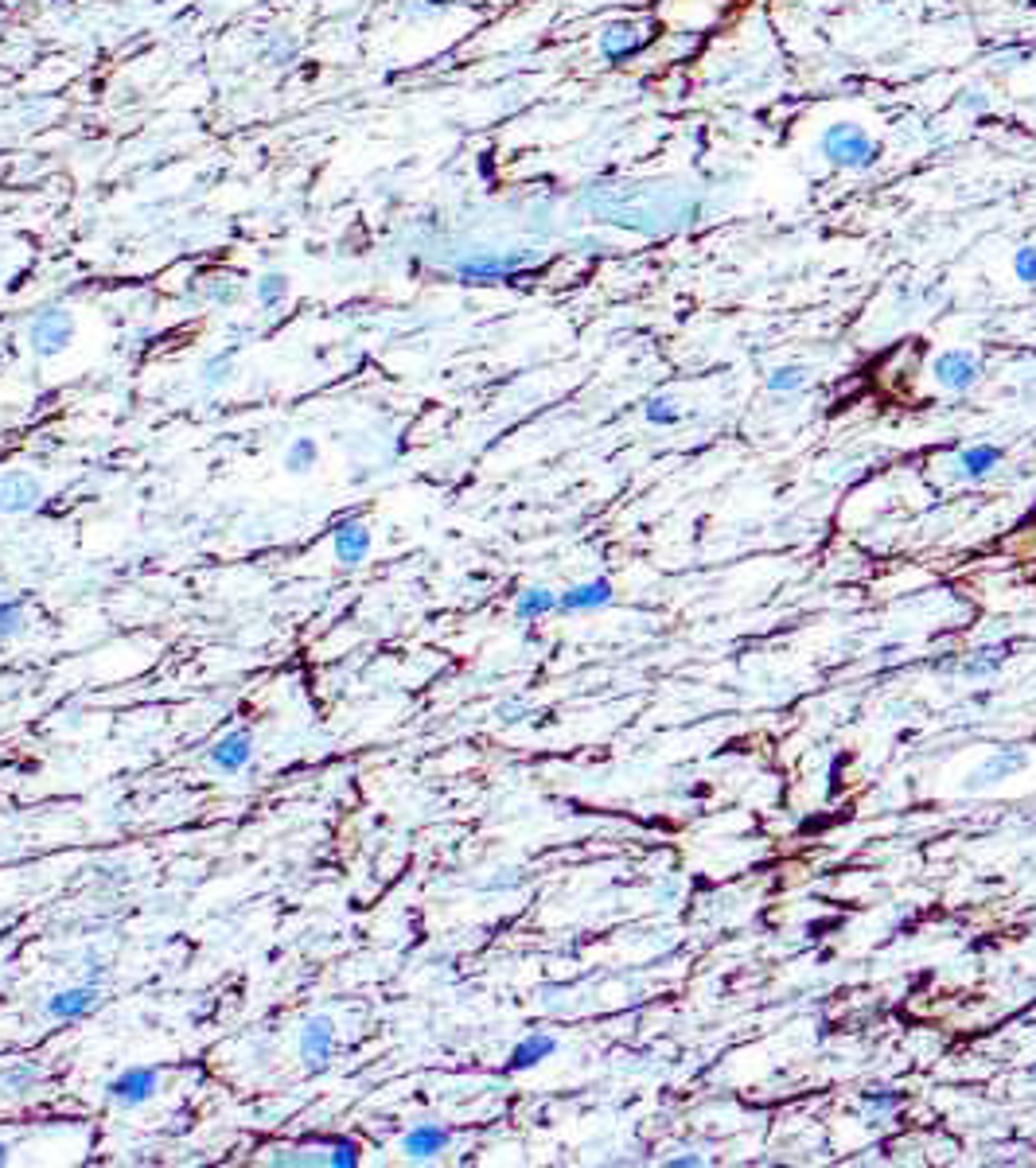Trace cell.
Returning a JSON list of instances; mask_svg holds the SVG:
<instances>
[{
    "instance_id": "1",
    "label": "cell",
    "mask_w": 1036,
    "mask_h": 1168,
    "mask_svg": "<svg viewBox=\"0 0 1036 1168\" xmlns=\"http://www.w3.org/2000/svg\"><path fill=\"white\" fill-rule=\"evenodd\" d=\"M818 152L826 164H834L842 172H869L877 168L881 160V145L869 137L857 121H831L818 133Z\"/></svg>"
},
{
    "instance_id": "2",
    "label": "cell",
    "mask_w": 1036,
    "mask_h": 1168,
    "mask_svg": "<svg viewBox=\"0 0 1036 1168\" xmlns=\"http://www.w3.org/2000/svg\"><path fill=\"white\" fill-rule=\"evenodd\" d=\"M74 316L67 308H51V312H39L28 327V340H31V351L39 359H51L59 351H67V343L74 340Z\"/></svg>"
},
{
    "instance_id": "3",
    "label": "cell",
    "mask_w": 1036,
    "mask_h": 1168,
    "mask_svg": "<svg viewBox=\"0 0 1036 1168\" xmlns=\"http://www.w3.org/2000/svg\"><path fill=\"white\" fill-rule=\"evenodd\" d=\"M931 374H935V382H939L943 390H955V394H963V390H970V386L982 379V362H978V355H974V351L955 347V351H943V355H935Z\"/></svg>"
},
{
    "instance_id": "4",
    "label": "cell",
    "mask_w": 1036,
    "mask_h": 1168,
    "mask_svg": "<svg viewBox=\"0 0 1036 1168\" xmlns=\"http://www.w3.org/2000/svg\"><path fill=\"white\" fill-rule=\"evenodd\" d=\"M156 1087H160V1071L156 1067H126L117 1079H109L106 1095L117 1106H141V1102H148L156 1095Z\"/></svg>"
},
{
    "instance_id": "5",
    "label": "cell",
    "mask_w": 1036,
    "mask_h": 1168,
    "mask_svg": "<svg viewBox=\"0 0 1036 1168\" xmlns=\"http://www.w3.org/2000/svg\"><path fill=\"white\" fill-rule=\"evenodd\" d=\"M44 487L28 472H5L0 476V515H28L39 507Z\"/></svg>"
},
{
    "instance_id": "6",
    "label": "cell",
    "mask_w": 1036,
    "mask_h": 1168,
    "mask_svg": "<svg viewBox=\"0 0 1036 1168\" xmlns=\"http://www.w3.org/2000/svg\"><path fill=\"white\" fill-rule=\"evenodd\" d=\"M331 1048H336V1024L331 1017H312L301 1028V1056L308 1071H323L331 1060Z\"/></svg>"
},
{
    "instance_id": "7",
    "label": "cell",
    "mask_w": 1036,
    "mask_h": 1168,
    "mask_svg": "<svg viewBox=\"0 0 1036 1168\" xmlns=\"http://www.w3.org/2000/svg\"><path fill=\"white\" fill-rule=\"evenodd\" d=\"M250 760H254V736H250V729H234L223 740H215V748H211V764L219 771H242Z\"/></svg>"
},
{
    "instance_id": "8",
    "label": "cell",
    "mask_w": 1036,
    "mask_h": 1168,
    "mask_svg": "<svg viewBox=\"0 0 1036 1168\" xmlns=\"http://www.w3.org/2000/svg\"><path fill=\"white\" fill-rule=\"evenodd\" d=\"M643 44H647V35H643L639 24H608V28L600 31V55H604L608 63L632 59Z\"/></svg>"
},
{
    "instance_id": "9",
    "label": "cell",
    "mask_w": 1036,
    "mask_h": 1168,
    "mask_svg": "<svg viewBox=\"0 0 1036 1168\" xmlns=\"http://www.w3.org/2000/svg\"><path fill=\"white\" fill-rule=\"evenodd\" d=\"M448 1141H452V1134L444 1130V1125L421 1121V1125H413V1130L401 1138V1153H405L409 1160H433L437 1153L448 1149Z\"/></svg>"
},
{
    "instance_id": "10",
    "label": "cell",
    "mask_w": 1036,
    "mask_h": 1168,
    "mask_svg": "<svg viewBox=\"0 0 1036 1168\" xmlns=\"http://www.w3.org/2000/svg\"><path fill=\"white\" fill-rule=\"evenodd\" d=\"M98 1009V985H74V989H63L48 1001V1013L59 1017V1021H78Z\"/></svg>"
},
{
    "instance_id": "11",
    "label": "cell",
    "mask_w": 1036,
    "mask_h": 1168,
    "mask_svg": "<svg viewBox=\"0 0 1036 1168\" xmlns=\"http://www.w3.org/2000/svg\"><path fill=\"white\" fill-rule=\"evenodd\" d=\"M336 561H343V565H359V561H366V554H370V526H362V522H340L336 526Z\"/></svg>"
},
{
    "instance_id": "12",
    "label": "cell",
    "mask_w": 1036,
    "mask_h": 1168,
    "mask_svg": "<svg viewBox=\"0 0 1036 1168\" xmlns=\"http://www.w3.org/2000/svg\"><path fill=\"white\" fill-rule=\"evenodd\" d=\"M518 265H522V254H507V258H499V254H479V258L460 262V277H464V281H503V277H511Z\"/></svg>"
},
{
    "instance_id": "13",
    "label": "cell",
    "mask_w": 1036,
    "mask_h": 1168,
    "mask_svg": "<svg viewBox=\"0 0 1036 1168\" xmlns=\"http://www.w3.org/2000/svg\"><path fill=\"white\" fill-rule=\"evenodd\" d=\"M608 600H612V584H608L604 576H596V580H589V584H577V589L561 593V596H557V608H561V612H589V608H604Z\"/></svg>"
},
{
    "instance_id": "14",
    "label": "cell",
    "mask_w": 1036,
    "mask_h": 1168,
    "mask_svg": "<svg viewBox=\"0 0 1036 1168\" xmlns=\"http://www.w3.org/2000/svg\"><path fill=\"white\" fill-rule=\"evenodd\" d=\"M557 1052V1040L554 1036H546V1032H534V1036H526L522 1044H515V1052H511V1071H526V1067H538L542 1060H550Z\"/></svg>"
},
{
    "instance_id": "15",
    "label": "cell",
    "mask_w": 1036,
    "mask_h": 1168,
    "mask_svg": "<svg viewBox=\"0 0 1036 1168\" xmlns=\"http://www.w3.org/2000/svg\"><path fill=\"white\" fill-rule=\"evenodd\" d=\"M959 464H963V476L982 479V476H989L993 468L1002 464V448L998 444H974V448H967L959 456Z\"/></svg>"
},
{
    "instance_id": "16",
    "label": "cell",
    "mask_w": 1036,
    "mask_h": 1168,
    "mask_svg": "<svg viewBox=\"0 0 1036 1168\" xmlns=\"http://www.w3.org/2000/svg\"><path fill=\"white\" fill-rule=\"evenodd\" d=\"M39 1079H44V1067L31 1063V1060H16V1063H9V1067H0V1082H5V1087H9L12 1095L31 1091Z\"/></svg>"
},
{
    "instance_id": "17",
    "label": "cell",
    "mask_w": 1036,
    "mask_h": 1168,
    "mask_svg": "<svg viewBox=\"0 0 1036 1168\" xmlns=\"http://www.w3.org/2000/svg\"><path fill=\"white\" fill-rule=\"evenodd\" d=\"M316 456H320L316 440H312V437H297L293 444L284 448V468L293 472V476H304V472L316 464Z\"/></svg>"
},
{
    "instance_id": "18",
    "label": "cell",
    "mask_w": 1036,
    "mask_h": 1168,
    "mask_svg": "<svg viewBox=\"0 0 1036 1168\" xmlns=\"http://www.w3.org/2000/svg\"><path fill=\"white\" fill-rule=\"evenodd\" d=\"M254 292H258V304H262V308H277V304L288 297V277L277 273V269H269V273L258 277Z\"/></svg>"
},
{
    "instance_id": "19",
    "label": "cell",
    "mask_w": 1036,
    "mask_h": 1168,
    "mask_svg": "<svg viewBox=\"0 0 1036 1168\" xmlns=\"http://www.w3.org/2000/svg\"><path fill=\"white\" fill-rule=\"evenodd\" d=\"M557 608V596L550 593V589H526L522 596H518V604H515V615L518 619H534V615H546V612H554Z\"/></svg>"
},
{
    "instance_id": "20",
    "label": "cell",
    "mask_w": 1036,
    "mask_h": 1168,
    "mask_svg": "<svg viewBox=\"0 0 1036 1168\" xmlns=\"http://www.w3.org/2000/svg\"><path fill=\"white\" fill-rule=\"evenodd\" d=\"M803 386H807L803 366H775V370L768 374V390H772V394H795V390H803Z\"/></svg>"
},
{
    "instance_id": "21",
    "label": "cell",
    "mask_w": 1036,
    "mask_h": 1168,
    "mask_svg": "<svg viewBox=\"0 0 1036 1168\" xmlns=\"http://www.w3.org/2000/svg\"><path fill=\"white\" fill-rule=\"evenodd\" d=\"M230 374H234V351H219L215 359L203 362V382L206 386H223Z\"/></svg>"
},
{
    "instance_id": "22",
    "label": "cell",
    "mask_w": 1036,
    "mask_h": 1168,
    "mask_svg": "<svg viewBox=\"0 0 1036 1168\" xmlns=\"http://www.w3.org/2000/svg\"><path fill=\"white\" fill-rule=\"evenodd\" d=\"M24 632V604L20 600H5L0 604V639H12Z\"/></svg>"
},
{
    "instance_id": "23",
    "label": "cell",
    "mask_w": 1036,
    "mask_h": 1168,
    "mask_svg": "<svg viewBox=\"0 0 1036 1168\" xmlns=\"http://www.w3.org/2000/svg\"><path fill=\"white\" fill-rule=\"evenodd\" d=\"M643 413H647V421H651V425H678V421H682V413L674 409V401H671V398H651Z\"/></svg>"
},
{
    "instance_id": "24",
    "label": "cell",
    "mask_w": 1036,
    "mask_h": 1168,
    "mask_svg": "<svg viewBox=\"0 0 1036 1168\" xmlns=\"http://www.w3.org/2000/svg\"><path fill=\"white\" fill-rule=\"evenodd\" d=\"M265 63H293V55H297V39H288V35H269L265 39Z\"/></svg>"
},
{
    "instance_id": "25",
    "label": "cell",
    "mask_w": 1036,
    "mask_h": 1168,
    "mask_svg": "<svg viewBox=\"0 0 1036 1168\" xmlns=\"http://www.w3.org/2000/svg\"><path fill=\"white\" fill-rule=\"evenodd\" d=\"M1013 273L1025 284H1036V245H1021L1013 254Z\"/></svg>"
},
{
    "instance_id": "26",
    "label": "cell",
    "mask_w": 1036,
    "mask_h": 1168,
    "mask_svg": "<svg viewBox=\"0 0 1036 1168\" xmlns=\"http://www.w3.org/2000/svg\"><path fill=\"white\" fill-rule=\"evenodd\" d=\"M327 1164H336V1168H355V1164H359V1145H355V1141H331Z\"/></svg>"
},
{
    "instance_id": "27",
    "label": "cell",
    "mask_w": 1036,
    "mask_h": 1168,
    "mask_svg": "<svg viewBox=\"0 0 1036 1168\" xmlns=\"http://www.w3.org/2000/svg\"><path fill=\"white\" fill-rule=\"evenodd\" d=\"M1017 768H1025V752H1013L1009 760H1006V756H993V760L986 764L982 779H986V775H1009V771H1017Z\"/></svg>"
},
{
    "instance_id": "28",
    "label": "cell",
    "mask_w": 1036,
    "mask_h": 1168,
    "mask_svg": "<svg viewBox=\"0 0 1036 1168\" xmlns=\"http://www.w3.org/2000/svg\"><path fill=\"white\" fill-rule=\"evenodd\" d=\"M865 1102L873 1106V1110H892L896 1102H900V1095H865Z\"/></svg>"
},
{
    "instance_id": "29",
    "label": "cell",
    "mask_w": 1036,
    "mask_h": 1168,
    "mask_svg": "<svg viewBox=\"0 0 1036 1168\" xmlns=\"http://www.w3.org/2000/svg\"><path fill=\"white\" fill-rule=\"evenodd\" d=\"M967 109L970 113H986L989 109V98L982 94V90H970V98H967Z\"/></svg>"
},
{
    "instance_id": "30",
    "label": "cell",
    "mask_w": 1036,
    "mask_h": 1168,
    "mask_svg": "<svg viewBox=\"0 0 1036 1168\" xmlns=\"http://www.w3.org/2000/svg\"><path fill=\"white\" fill-rule=\"evenodd\" d=\"M671 1168H697L701 1164V1157H678V1160H667Z\"/></svg>"
},
{
    "instance_id": "31",
    "label": "cell",
    "mask_w": 1036,
    "mask_h": 1168,
    "mask_svg": "<svg viewBox=\"0 0 1036 1168\" xmlns=\"http://www.w3.org/2000/svg\"><path fill=\"white\" fill-rule=\"evenodd\" d=\"M9 1160V1141H0V1164Z\"/></svg>"
},
{
    "instance_id": "32",
    "label": "cell",
    "mask_w": 1036,
    "mask_h": 1168,
    "mask_svg": "<svg viewBox=\"0 0 1036 1168\" xmlns=\"http://www.w3.org/2000/svg\"><path fill=\"white\" fill-rule=\"evenodd\" d=\"M1025 9H1032V12H1036V0H1025Z\"/></svg>"
}]
</instances>
